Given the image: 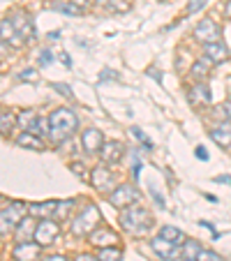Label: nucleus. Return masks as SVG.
Segmentation results:
<instances>
[{"mask_svg":"<svg viewBox=\"0 0 231 261\" xmlns=\"http://www.w3.org/2000/svg\"><path fill=\"white\" fill-rule=\"evenodd\" d=\"M152 224H155V222H152L150 211H146V208L139 206V203H132V206L120 211V227L127 233H132V236H146L152 229Z\"/></svg>","mask_w":231,"mask_h":261,"instance_id":"obj_1","label":"nucleus"},{"mask_svg":"<svg viewBox=\"0 0 231 261\" xmlns=\"http://www.w3.org/2000/svg\"><path fill=\"white\" fill-rule=\"evenodd\" d=\"M51 120V132H49V139L54 143H63L72 137L76 129H79V118L74 114L72 109H56L54 114L49 116Z\"/></svg>","mask_w":231,"mask_h":261,"instance_id":"obj_2","label":"nucleus"},{"mask_svg":"<svg viewBox=\"0 0 231 261\" xmlns=\"http://www.w3.org/2000/svg\"><path fill=\"white\" fill-rule=\"evenodd\" d=\"M99 224H102V213H99V208L95 206V203H88V206H86L79 215L74 217L72 233H74V236H79V238L90 236V233H93Z\"/></svg>","mask_w":231,"mask_h":261,"instance_id":"obj_3","label":"nucleus"},{"mask_svg":"<svg viewBox=\"0 0 231 261\" xmlns=\"http://www.w3.org/2000/svg\"><path fill=\"white\" fill-rule=\"evenodd\" d=\"M25 213H28V206L21 201H5V206H3V213H0V220H3V224H0V229H3V236H7V233H14V229L21 224V220L25 217Z\"/></svg>","mask_w":231,"mask_h":261,"instance_id":"obj_4","label":"nucleus"},{"mask_svg":"<svg viewBox=\"0 0 231 261\" xmlns=\"http://www.w3.org/2000/svg\"><path fill=\"white\" fill-rule=\"evenodd\" d=\"M137 201H141V192H139L134 185H127V182L116 185V190L109 194V203H111L113 208H120V211L132 206V203H137Z\"/></svg>","mask_w":231,"mask_h":261,"instance_id":"obj_5","label":"nucleus"},{"mask_svg":"<svg viewBox=\"0 0 231 261\" xmlns=\"http://www.w3.org/2000/svg\"><path fill=\"white\" fill-rule=\"evenodd\" d=\"M90 185L97 192H104L107 197L116 190V178H113L111 169L107 167V162H99L97 167H93V171H90Z\"/></svg>","mask_w":231,"mask_h":261,"instance_id":"obj_6","label":"nucleus"},{"mask_svg":"<svg viewBox=\"0 0 231 261\" xmlns=\"http://www.w3.org/2000/svg\"><path fill=\"white\" fill-rule=\"evenodd\" d=\"M7 16H10V21H12V25H14V30H16V35H19L21 42H33V40H35V23H33V16L25 14V12H21V10L10 12Z\"/></svg>","mask_w":231,"mask_h":261,"instance_id":"obj_7","label":"nucleus"},{"mask_svg":"<svg viewBox=\"0 0 231 261\" xmlns=\"http://www.w3.org/2000/svg\"><path fill=\"white\" fill-rule=\"evenodd\" d=\"M222 37V28L220 23H215L213 19H201L199 25L194 28V40L201 44H211V42H220Z\"/></svg>","mask_w":231,"mask_h":261,"instance_id":"obj_8","label":"nucleus"},{"mask_svg":"<svg viewBox=\"0 0 231 261\" xmlns=\"http://www.w3.org/2000/svg\"><path fill=\"white\" fill-rule=\"evenodd\" d=\"M58 233H60V224L56 220H40L33 238L40 243V245H51V243L58 238Z\"/></svg>","mask_w":231,"mask_h":261,"instance_id":"obj_9","label":"nucleus"},{"mask_svg":"<svg viewBox=\"0 0 231 261\" xmlns=\"http://www.w3.org/2000/svg\"><path fill=\"white\" fill-rule=\"evenodd\" d=\"M42 247L37 241H25V243H16V247L12 250V256H14L16 261H37L42 254Z\"/></svg>","mask_w":231,"mask_h":261,"instance_id":"obj_10","label":"nucleus"},{"mask_svg":"<svg viewBox=\"0 0 231 261\" xmlns=\"http://www.w3.org/2000/svg\"><path fill=\"white\" fill-rule=\"evenodd\" d=\"M88 243L95 247H111L118 243V233L113 231V229L104 227V224H99V227L88 236Z\"/></svg>","mask_w":231,"mask_h":261,"instance_id":"obj_11","label":"nucleus"},{"mask_svg":"<svg viewBox=\"0 0 231 261\" xmlns=\"http://www.w3.org/2000/svg\"><path fill=\"white\" fill-rule=\"evenodd\" d=\"M150 247H152V252H155V254H158L160 259L171 261V259H176L178 247H181V245H176V243L167 241L164 236H155V238L150 241Z\"/></svg>","mask_w":231,"mask_h":261,"instance_id":"obj_12","label":"nucleus"},{"mask_svg":"<svg viewBox=\"0 0 231 261\" xmlns=\"http://www.w3.org/2000/svg\"><path fill=\"white\" fill-rule=\"evenodd\" d=\"M81 146H84V150L88 155L99 153V150H102V146H104L102 132H99V129H95V127L84 129V134H81Z\"/></svg>","mask_w":231,"mask_h":261,"instance_id":"obj_13","label":"nucleus"},{"mask_svg":"<svg viewBox=\"0 0 231 261\" xmlns=\"http://www.w3.org/2000/svg\"><path fill=\"white\" fill-rule=\"evenodd\" d=\"M60 201H42V203H30L28 206V215L40 217V220H56L58 215Z\"/></svg>","mask_w":231,"mask_h":261,"instance_id":"obj_14","label":"nucleus"},{"mask_svg":"<svg viewBox=\"0 0 231 261\" xmlns=\"http://www.w3.org/2000/svg\"><path fill=\"white\" fill-rule=\"evenodd\" d=\"M102 162H107V164H118L120 160L125 158V146L120 141H104V146H102Z\"/></svg>","mask_w":231,"mask_h":261,"instance_id":"obj_15","label":"nucleus"},{"mask_svg":"<svg viewBox=\"0 0 231 261\" xmlns=\"http://www.w3.org/2000/svg\"><path fill=\"white\" fill-rule=\"evenodd\" d=\"M203 58L211 60L213 65H222L229 60V49H226L222 42H211V44H203Z\"/></svg>","mask_w":231,"mask_h":261,"instance_id":"obj_16","label":"nucleus"},{"mask_svg":"<svg viewBox=\"0 0 231 261\" xmlns=\"http://www.w3.org/2000/svg\"><path fill=\"white\" fill-rule=\"evenodd\" d=\"M190 104L194 107H208L213 104V93L208 88V84H194L190 88Z\"/></svg>","mask_w":231,"mask_h":261,"instance_id":"obj_17","label":"nucleus"},{"mask_svg":"<svg viewBox=\"0 0 231 261\" xmlns=\"http://www.w3.org/2000/svg\"><path fill=\"white\" fill-rule=\"evenodd\" d=\"M211 139L217 143L220 148H229L231 146V123L229 120H222L220 125H215V127H211Z\"/></svg>","mask_w":231,"mask_h":261,"instance_id":"obj_18","label":"nucleus"},{"mask_svg":"<svg viewBox=\"0 0 231 261\" xmlns=\"http://www.w3.org/2000/svg\"><path fill=\"white\" fill-rule=\"evenodd\" d=\"M211 60H206V58H201V60H197V63L190 67V76H192V81L194 84H206L208 81V76H211Z\"/></svg>","mask_w":231,"mask_h":261,"instance_id":"obj_19","label":"nucleus"},{"mask_svg":"<svg viewBox=\"0 0 231 261\" xmlns=\"http://www.w3.org/2000/svg\"><path fill=\"white\" fill-rule=\"evenodd\" d=\"M35 229H37V224H35V217H33V215H30V217H23V220H21V224L14 229L16 243H25L30 236H35Z\"/></svg>","mask_w":231,"mask_h":261,"instance_id":"obj_20","label":"nucleus"},{"mask_svg":"<svg viewBox=\"0 0 231 261\" xmlns=\"http://www.w3.org/2000/svg\"><path fill=\"white\" fill-rule=\"evenodd\" d=\"M16 143H19L21 148H30V150H44V141H42V137L28 132V129L16 137Z\"/></svg>","mask_w":231,"mask_h":261,"instance_id":"obj_21","label":"nucleus"},{"mask_svg":"<svg viewBox=\"0 0 231 261\" xmlns=\"http://www.w3.org/2000/svg\"><path fill=\"white\" fill-rule=\"evenodd\" d=\"M54 10L56 12H63V14H69V16H84L86 10L79 5H74V3H69V0H56L54 3Z\"/></svg>","mask_w":231,"mask_h":261,"instance_id":"obj_22","label":"nucleus"},{"mask_svg":"<svg viewBox=\"0 0 231 261\" xmlns=\"http://www.w3.org/2000/svg\"><path fill=\"white\" fill-rule=\"evenodd\" d=\"M14 125H16L14 111H10V109H3V114H0V132H3V137H10V132L14 129Z\"/></svg>","mask_w":231,"mask_h":261,"instance_id":"obj_23","label":"nucleus"},{"mask_svg":"<svg viewBox=\"0 0 231 261\" xmlns=\"http://www.w3.org/2000/svg\"><path fill=\"white\" fill-rule=\"evenodd\" d=\"M160 236H164V238H167V241L176 243V245H181V247H183V243L187 241V238H185V233H183L181 229L171 227V224H167V227H162V229H160Z\"/></svg>","mask_w":231,"mask_h":261,"instance_id":"obj_24","label":"nucleus"},{"mask_svg":"<svg viewBox=\"0 0 231 261\" xmlns=\"http://www.w3.org/2000/svg\"><path fill=\"white\" fill-rule=\"evenodd\" d=\"M28 132L37 134V137H49V132H51V120H49V118H42V116H37V118L33 120V125L28 127Z\"/></svg>","mask_w":231,"mask_h":261,"instance_id":"obj_25","label":"nucleus"},{"mask_svg":"<svg viewBox=\"0 0 231 261\" xmlns=\"http://www.w3.org/2000/svg\"><path fill=\"white\" fill-rule=\"evenodd\" d=\"M0 28H3V42H16V44L21 42L19 35H16V30H14V25H12V21H10V16H5V19H3Z\"/></svg>","mask_w":231,"mask_h":261,"instance_id":"obj_26","label":"nucleus"},{"mask_svg":"<svg viewBox=\"0 0 231 261\" xmlns=\"http://www.w3.org/2000/svg\"><path fill=\"white\" fill-rule=\"evenodd\" d=\"M199 252H201V245H199L197 241H185L183 243V256L190 261H197Z\"/></svg>","mask_w":231,"mask_h":261,"instance_id":"obj_27","label":"nucleus"},{"mask_svg":"<svg viewBox=\"0 0 231 261\" xmlns=\"http://www.w3.org/2000/svg\"><path fill=\"white\" fill-rule=\"evenodd\" d=\"M99 261H120L123 259V254H120V250L116 245L111 247H99Z\"/></svg>","mask_w":231,"mask_h":261,"instance_id":"obj_28","label":"nucleus"},{"mask_svg":"<svg viewBox=\"0 0 231 261\" xmlns=\"http://www.w3.org/2000/svg\"><path fill=\"white\" fill-rule=\"evenodd\" d=\"M109 7H111V12H130L132 10V0H111Z\"/></svg>","mask_w":231,"mask_h":261,"instance_id":"obj_29","label":"nucleus"},{"mask_svg":"<svg viewBox=\"0 0 231 261\" xmlns=\"http://www.w3.org/2000/svg\"><path fill=\"white\" fill-rule=\"evenodd\" d=\"M130 132H132V137L137 139V141H141V143H143V148H146V150H152V141L141 132V129H139V127H132Z\"/></svg>","mask_w":231,"mask_h":261,"instance_id":"obj_30","label":"nucleus"},{"mask_svg":"<svg viewBox=\"0 0 231 261\" xmlns=\"http://www.w3.org/2000/svg\"><path fill=\"white\" fill-rule=\"evenodd\" d=\"M206 3H208V0H190V3H187V7H185V14H197L199 10H203V7H206Z\"/></svg>","mask_w":231,"mask_h":261,"instance_id":"obj_31","label":"nucleus"},{"mask_svg":"<svg viewBox=\"0 0 231 261\" xmlns=\"http://www.w3.org/2000/svg\"><path fill=\"white\" fill-rule=\"evenodd\" d=\"M197 261H224L217 252H213V250H201L199 252V256H197Z\"/></svg>","mask_w":231,"mask_h":261,"instance_id":"obj_32","label":"nucleus"},{"mask_svg":"<svg viewBox=\"0 0 231 261\" xmlns=\"http://www.w3.org/2000/svg\"><path fill=\"white\" fill-rule=\"evenodd\" d=\"M217 114H220L224 120H229V123H231V97H229V99H224V102H222L220 107H217Z\"/></svg>","mask_w":231,"mask_h":261,"instance_id":"obj_33","label":"nucleus"},{"mask_svg":"<svg viewBox=\"0 0 231 261\" xmlns=\"http://www.w3.org/2000/svg\"><path fill=\"white\" fill-rule=\"evenodd\" d=\"M37 79H40V76H37L35 69H23V72H19V81H30V84H35Z\"/></svg>","mask_w":231,"mask_h":261,"instance_id":"obj_34","label":"nucleus"},{"mask_svg":"<svg viewBox=\"0 0 231 261\" xmlns=\"http://www.w3.org/2000/svg\"><path fill=\"white\" fill-rule=\"evenodd\" d=\"M69 169H72V173H76L79 178H88V171H86V164H81V162H72V164H69Z\"/></svg>","mask_w":231,"mask_h":261,"instance_id":"obj_35","label":"nucleus"},{"mask_svg":"<svg viewBox=\"0 0 231 261\" xmlns=\"http://www.w3.org/2000/svg\"><path fill=\"white\" fill-rule=\"evenodd\" d=\"M37 60H40L42 67H46V65L54 63V54H51L49 49H42V51H40V58H37Z\"/></svg>","mask_w":231,"mask_h":261,"instance_id":"obj_36","label":"nucleus"},{"mask_svg":"<svg viewBox=\"0 0 231 261\" xmlns=\"http://www.w3.org/2000/svg\"><path fill=\"white\" fill-rule=\"evenodd\" d=\"M35 118H37V116H35V114H30V111H25V114H21V116H19V123H21V125H25V129H28L30 125H33V120H35Z\"/></svg>","mask_w":231,"mask_h":261,"instance_id":"obj_37","label":"nucleus"},{"mask_svg":"<svg viewBox=\"0 0 231 261\" xmlns=\"http://www.w3.org/2000/svg\"><path fill=\"white\" fill-rule=\"evenodd\" d=\"M54 88H56V90H60V95H65L67 99H72V97H74V95H72V88H69V86H65V84H54Z\"/></svg>","mask_w":231,"mask_h":261,"instance_id":"obj_38","label":"nucleus"},{"mask_svg":"<svg viewBox=\"0 0 231 261\" xmlns=\"http://www.w3.org/2000/svg\"><path fill=\"white\" fill-rule=\"evenodd\" d=\"M116 79H118V76H116V72H113V69H104L102 76H99V84H102V81H116Z\"/></svg>","mask_w":231,"mask_h":261,"instance_id":"obj_39","label":"nucleus"},{"mask_svg":"<svg viewBox=\"0 0 231 261\" xmlns=\"http://www.w3.org/2000/svg\"><path fill=\"white\" fill-rule=\"evenodd\" d=\"M150 194H152V199L158 201V206H160V208H164V206H167V203H164V199H162V194H160L155 188H150Z\"/></svg>","mask_w":231,"mask_h":261,"instance_id":"obj_40","label":"nucleus"},{"mask_svg":"<svg viewBox=\"0 0 231 261\" xmlns=\"http://www.w3.org/2000/svg\"><path fill=\"white\" fill-rule=\"evenodd\" d=\"M141 169H143V162H141V160H134V164H132V176H134V178H139Z\"/></svg>","mask_w":231,"mask_h":261,"instance_id":"obj_41","label":"nucleus"},{"mask_svg":"<svg viewBox=\"0 0 231 261\" xmlns=\"http://www.w3.org/2000/svg\"><path fill=\"white\" fill-rule=\"evenodd\" d=\"M42 261H69L65 254H51V256H46V259H42Z\"/></svg>","mask_w":231,"mask_h":261,"instance_id":"obj_42","label":"nucleus"},{"mask_svg":"<svg viewBox=\"0 0 231 261\" xmlns=\"http://www.w3.org/2000/svg\"><path fill=\"white\" fill-rule=\"evenodd\" d=\"M197 158L203 160V162L208 160V153H206V148H203V146H197Z\"/></svg>","mask_w":231,"mask_h":261,"instance_id":"obj_43","label":"nucleus"},{"mask_svg":"<svg viewBox=\"0 0 231 261\" xmlns=\"http://www.w3.org/2000/svg\"><path fill=\"white\" fill-rule=\"evenodd\" d=\"M76 261H99V256H93V254H79Z\"/></svg>","mask_w":231,"mask_h":261,"instance_id":"obj_44","label":"nucleus"},{"mask_svg":"<svg viewBox=\"0 0 231 261\" xmlns=\"http://www.w3.org/2000/svg\"><path fill=\"white\" fill-rule=\"evenodd\" d=\"M60 60H63L67 67H72V58H69V54H65V51H63V54H60Z\"/></svg>","mask_w":231,"mask_h":261,"instance_id":"obj_45","label":"nucleus"},{"mask_svg":"<svg viewBox=\"0 0 231 261\" xmlns=\"http://www.w3.org/2000/svg\"><path fill=\"white\" fill-rule=\"evenodd\" d=\"M69 3H74V5H79V7H84V10H88L90 0H69Z\"/></svg>","mask_w":231,"mask_h":261,"instance_id":"obj_46","label":"nucleus"},{"mask_svg":"<svg viewBox=\"0 0 231 261\" xmlns=\"http://www.w3.org/2000/svg\"><path fill=\"white\" fill-rule=\"evenodd\" d=\"M215 182H229V185H231V176H217Z\"/></svg>","mask_w":231,"mask_h":261,"instance_id":"obj_47","label":"nucleus"},{"mask_svg":"<svg viewBox=\"0 0 231 261\" xmlns=\"http://www.w3.org/2000/svg\"><path fill=\"white\" fill-rule=\"evenodd\" d=\"M224 14H226V19H231V0H226V5H224Z\"/></svg>","mask_w":231,"mask_h":261,"instance_id":"obj_48","label":"nucleus"},{"mask_svg":"<svg viewBox=\"0 0 231 261\" xmlns=\"http://www.w3.org/2000/svg\"><path fill=\"white\" fill-rule=\"evenodd\" d=\"M150 76H152V79H158V81H162V72H160V69H158V72H155V69H150Z\"/></svg>","mask_w":231,"mask_h":261,"instance_id":"obj_49","label":"nucleus"},{"mask_svg":"<svg viewBox=\"0 0 231 261\" xmlns=\"http://www.w3.org/2000/svg\"><path fill=\"white\" fill-rule=\"evenodd\" d=\"M58 35H60L58 30H54V33H49V40H58Z\"/></svg>","mask_w":231,"mask_h":261,"instance_id":"obj_50","label":"nucleus"},{"mask_svg":"<svg viewBox=\"0 0 231 261\" xmlns=\"http://www.w3.org/2000/svg\"><path fill=\"white\" fill-rule=\"evenodd\" d=\"M95 3H97V5H109L111 0H95Z\"/></svg>","mask_w":231,"mask_h":261,"instance_id":"obj_51","label":"nucleus"}]
</instances>
